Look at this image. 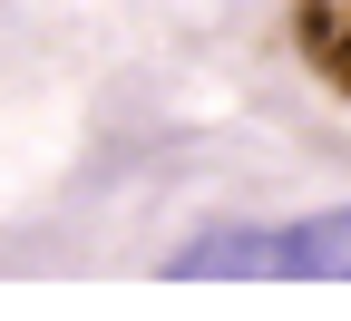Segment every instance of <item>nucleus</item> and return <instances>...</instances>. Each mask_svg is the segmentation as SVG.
Returning <instances> with one entry per match:
<instances>
[{
  "instance_id": "f257e3e1",
  "label": "nucleus",
  "mask_w": 351,
  "mask_h": 321,
  "mask_svg": "<svg viewBox=\"0 0 351 321\" xmlns=\"http://www.w3.org/2000/svg\"><path fill=\"white\" fill-rule=\"evenodd\" d=\"M176 283H351V205L293 224H215L166 253Z\"/></svg>"
},
{
  "instance_id": "f03ea898",
  "label": "nucleus",
  "mask_w": 351,
  "mask_h": 321,
  "mask_svg": "<svg viewBox=\"0 0 351 321\" xmlns=\"http://www.w3.org/2000/svg\"><path fill=\"white\" fill-rule=\"evenodd\" d=\"M293 39H302V59L351 98V0H302V10H293Z\"/></svg>"
}]
</instances>
